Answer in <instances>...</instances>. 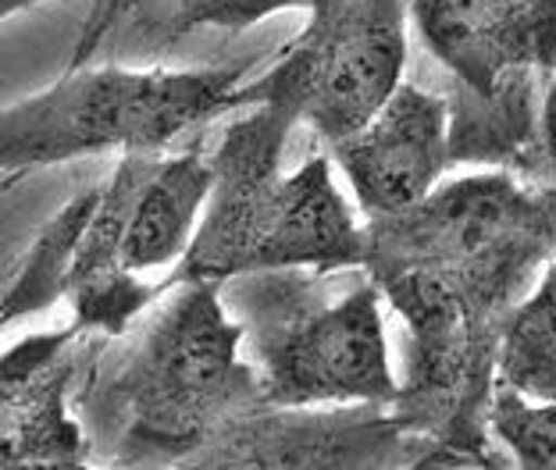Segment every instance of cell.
<instances>
[{
    "label": "cell",
    "instance_id": "1",
    "mask_svg": "<svg viewBox=\"0 0 556 470\" xmlns=\"http://www.w3.org/2000/svg\"><path fill=\"white\" fill-rule=\"evenodd\" d=\"M122 335L90 332L72 410L108 467H189L200 446L261 403L243 325L218 282H179Z\"/></svg>",
    "mask_w": 556,
    "mask_h": 470
},
{
    "label": "cell",
    "instance_id": "2",
    "mask_svg": "<svg viewBox=\"0 0 556 470\" xmlns=\"http://www.w3.org/2000/svg\"><path fill=\"white\" fill-rule=\"evenodd\" d=\"M296 125L254 107L214 147L211 189L193 239L157 289L179 282H229L236 275L307 268L321 275L364 264V225L332 179V161L307 157L282 172Z\"/></svg>",
    "mask_w": 556,
    "mask_h": 470
},
{
    "label": "cell",
    "instance_id": "3",
    "mask_svg": "<svg viewBox=\"0 0 556 470\" xmlns=\"http://www.w3.org/2000/svg\"><path fill=\"white\" fill-rule=\"evenodd\" d=\"M222 303L243 325V350L271 406H389L396 371L371 278L332 292L307 268L250 271L222 282Z\"/></svg>",
    "mask_w": 556,
    "mask_h": 470
},
{
    "label": "cell",
    "instance_id": "4",
    "mask_svg": "<svg viewBox=\"0 0 556 470\" xmlns=\"http://www.w3.org/2000/svg\"><path fill=\"white\" fill-rule=\"evenodd\" d=\"M247 65L232 68H129L90 65L0 111V172L132 150H164L172 139L239 107Z\"/></svg>",
    "mask_w": 556,
    "mask_h": 470
},
{
    "label": "cell",
    "instance_id": "5",
    "mask_svg": "<svg viewBox=\"0 0 556 470\" xmlns=\"http://www.w3.org/2000/svg\"><path fill=\"white\" fill-rule=\"evenodd\" d=\"M207 189L211 161L197 154H122L108 182L97 186L61 282V300L83 332L122 335L161 296L139 275L182 257Z\"/></svg>",
    "mask_w": 556,
    "mask_h": 470
},
{
    "label": "cell",
    "instance_id": "6",
    "mask_svg": "<svg viewBox=\"0 0 556 470\" xmlns=\"http://www.w3.org/2000/svg\"><path fill=\"white\" fill-rule=\"evenodd\" d=\"M407 4L321 0L311 22L257 82L239 86V107H271L336 143L357 132L403 82Z\"/></svg>",
    "mask_w": 556,
    "mask_h": 470
},
{
    "label": "cell",
    "instance_id": "7",
    "mask_svg": "<svg viewBox=\"0 0 556 470\" xmlns=\"http://www.w3.org/2000/svg\"><path fill=\"white\" fill-rule=\"evenodd\" d=\"M425 47L471 97L556 72V0H403Z\"/></svg>",
    "mask_w": 556,
    "mask_h": 470
},
{
    "label": "cell",
    "instance_id": "8",
    "mask_svg": "<svg viewBox=\"0 0 556 470\" xmlns=\"http://www.w3.org/2000/svg\"><path fill=\"white\" fill-rule=\"evenodd\" d=\"M86 339L90 332L68 321L0 353V470L93 463V446L72 410Z\"/></svg>",
    "mask_w": 556,
    "mask_h": 470
},
{
    "label": "cell",
    "instance_id": "9",
    "mask_svg": "<svg viewBox=\"0 0 556 470\" xmlns=\"http://www.w3.org/2000/svg\"><path fill=\"white\" fill-rule=\"evenodd\" d=\"M328 147L368 218L403 211L435 189L453 164L450 104L421 86L400 82L357 132Z\"/></svg>",
    "mask_w": 556,
    "mask_h": 470
},
{
    "label": "cell",
    "instance_id": "10",
    "mask_svg": "<svg viewBox=\"0 0 556 470\" xmlns=\"http://www.w3.org/2000/svg\"><path fill=\"white\" fill-rule=\"evenodd\" d=\"M403 435L389 414L368 403L353 414H307V406L257 403L211 435L189 467H328L378 463Z\"/></svg>",
    "mask_w": 556,
    "mask_h": 470
},
{
    "label": "cell",
    "instance_id": "11",
    "mask_svg": "<svg viewBox=\"0 0 556 470\" xmlns=\"http://www.w3.org/2000/svg\"><path fill=\"white\" fill-rule=\"evenodd\" d=\"M321 0H100L93 25L83 33L75 61H90L100 47L154 58L164 47L200 29H247L278 11L314 8Z\"/></svg>",
    "mask_w": 556,
    "mask_h": 470
},
{
    "label": "cell",
    "instance_id": "12",
    "mask_svg": "<svg viewBox=\"0 0 556 470\" xmlns=\"http://www.w3.org/2000/svg\"><path fill=\"white\" fill-rule=\"evenodd\" d=\"M496 385L525 399H556V264H549L503 325Z\"/></svg>",
    "mask_w": 556,
    "mask_h": 470
},
{
    "label": "cell",
    "instance_id": "13",
    "mask_svg": "<svg viewBox=\"0 0 556 470\" xmlns=\"http://www.w3.org/2000/svg\"><path fill=\"white\" fill-rule=\"evenodd\" d=\"M93 196H97V186L75 193L65 207L40 228V236H36V243L22 257L15 275L0 289V335L15 321H22V317L40 314L50 303L61 300V282H65L72 246H75V239H79L86 214L93 207Z\"/></svg>",
    "mask_w": 556,
    "mask_h": 470
},
{
    "label": "cell",
    "instance_id": "14",
    "mask_svg": "<svg viewBox=\"0 0 556 470\" xmlns=\"http://www.w3.org/2000/svg\"><path fill=\"white\" fill-rule=\"evenodd\" d=\"M485 428L514 463L556 470V399H525L507 385H492Z\"/></svg>",
    "mask_w": 556,
    "mask_h": 470
},
{
    "label": "cell",
    "instance_id": "15",
    "mask_svg": "<svg viewBox=\"0 0 556 470\" xmlns=\"http://www.w3.org/2000/svg\"><path fill=\"white\" fill-rule=\"evenodd\" d=\"M528 172L539 175V186H556V72L546 79L539 104V136Z\"/></svg>",
    "mask_w": 556,
    "mask_h": 470
},
{
    "label": "cell",
    "instance_id": "16",
    "mask_svg": "<svg viewBox=\"0 0 556 470\" xmlns=\"http://www.w3.org/2000/svg\"><path fill=\"white\" fill-rule=\"evenodd\" d=\"M40 4H50V0H0V22L18 15V11H29V8H40Z\"/></svg>",
    "mask_w": 556,
    "mask_h": 470
},
{
    "label": "cell",
    "instance_id": "17",
    "mask_svg": "<svg viewBox=\"0 0 556 470\" xmlns=\"http://www.w3.org/2000/svg\"><path fill=\"white\" fill-rule=\"evenodd\" d=\"M15 179H18V172H11V175H8V179H4V182H0V196H4V189H11V186H15Z\"/></svg>",
    "mask_w": 556,
    "mask_h": 470
},
{
    "label": "cell",
    "instance_id": "18",
    "mask_svg": "<svg viewBox=\"0 0 556 470\" xmlns=\"http://www.w3.org/2000/svg\"><path fill=\"white\" fill-rule=\"evenodd\" d=\"M549 193H553V203H556V186H549Z\"/></svg>",
    "mask_w": 556,
    "mask_h": 470
}]
</instances>
